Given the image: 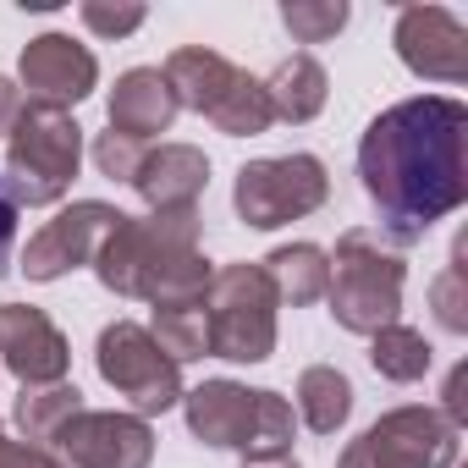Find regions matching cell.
Segmentation results:
<instances>
[{
	"instance_id": "cell-28",
	"label": "cell",
	"mask_w": 468,
	"mask_h": 468,
	"mask_svg": "<svg viewBox=\"0 0 468 468\" xmlns=\"http://www.w3.org/2000/svg\"><path fill=\"white\" fill-rule=\"evenodd\" d=\"M0 468H67L50 446H28V441H6L0 430Z\"/></svg>"
},
{
	"instance_id": "cell-11",
	"label": "cell",
	"mask_w": 468,
	"mask_h": 468,
	"mask_svg": "<svg viewBox=\"0 0 468 468\" xmlns=\"http://www.w3.org/2000/svg\"><path fill=\"white\" fill-rule=\"evenodd\" d=\"M116 220H122V209L105 204V198H78V204H67L56 220H45L34 238H28L23 276H28V282H61V276L94 265V254H100V243L111 238Z\"/></svg>"
},
{
	"instance_id": "cell-24",
	"label": "cell",
	"mask_w": 468,
	"mask_h": 468,
	"mask_svg": "<svg viewBox=\"0 0 468 468\" xmlns=\"http://www.w3.org/2000/svg\"><path fill=\"white\" fill-rule=\"evenodd\" d=\"M353 6L347 0H282V28L298 39V45H325L347 28Z\"/></svg>"
},
{
	"instance_id": "cell-16",
	"label": "cell",
	"mask_w": 468,
	"mask_h": 468,
	"mask_svg": "<svg viewBox=\"0 0 468 468\" xmlns=\"http://www.w3.org/2000/svg\"><path fill=\"white\" fill-rule=\"evenodd\" d=\"M138 198L149 204V215H171V209H198L204 187H209V154L193 144H160L144 154L138 176H133Z\"/></svg>"
},
{
	"instance_id": "cell-10",
	"label": "cell",
	"mask_w": 468,
	"mask_h": 468,
	"mask_svg": "<svg viewBox=\"0 0 468 468\" xmlns=\"http://www.w3.org/2000/svg\"><path fill=\"white\" fill-rule=\"evenodd\" d=\"M452 463H457V424H446L435 408H391L336 457V468H452Z\"/></svg>"
},
{
	"instance_id": "cell-6",
	"label": "cell",
	"mask_w": 468,
	"mask_h": 468,
	"mask_svg": "<svg viewBox=\"0 0 468 468\" xmlns=\"http://www.w3.org/2000/svg\"><path fill=\"white\" fill-rule=\"evenodd\" d=\"M165 83L176 94L182 111H198L215 133L226 138H260L276 127L271 116V100H265V83L249 78L243 67H231L226 56L204 50V45H182L165 56Z\"/></svg>"
},
{
	"instance_id": "cell-3",
	"label": "cell",
	"mask_w": 468,
	"mask_h": 468,
	"mask_svg": "<svg viewBox=\"0 0 468 468\" xmlns=\"http://www.w3.org/2000/svg\"><path fill=\"white\" fill-rule=\"evenodd\" d=\"M187 435L215 452H243V457H292L298 413L282 391H249L238 380H204L182 391Z\"/></svg>"
},
{
	"instance_id": "cell-23",
	"label": "cell",
	"mask_w": 468,
	"mask_h": 468,
	"mask_svg": "<svg viewBox=\"0 0 468 468\" xmlns=\"http://www.w3.org/2000/svg\"><path fill=\"white\" fill-rule=\"evenodd\" d=\"M369 364H375V375H386V380H397V386H413V380L430 375L435 347L424 342V331H413V325L397 320V325H386V331L369 336Z\"/></svg>"
},
{
	"instance_id": "cell-26",
	"label": "cell",
	"mask_w": 468,
	"mask_h": 468,
	"mask_svg": "<svg viewBox=\"0 0 468 468\" xmlns=\"http://www.w3.org/2000/svg\"><path fill=\"white\" fill-rule=\"evenodd\" d=\"M144 144L138 138H122V133H100L94 138V165H100V176H111V182H133L138 176V165H144Z\"/></svg>"
},
{
	"instance_id": "cell-20",
	"label": "cell",
	"mask_w": 468,
	"mask_h": 468,
	"mask_svg": "<svg viewBox=\"0 0 468 468\" xmlns=\"http://www.w3.org/2000/svg\"><path fill=\"white\" fill-rule=\"evenodd\" d=\"M78 413H83V391H78L72 380L23 386V391H17V408H12V419H17V430H23L28 446H50V441L67 430V419H78Z\"/></svg>"
},
{
	"instance_id": "cell-12",
	"label": "cell",
	"mask_w": 468,
	"mask_h": 468,
	"mask_svg": "<svg viewBox=\"0 0 468 468\" xmlns=\"http://www.w3.org/2000/svg\"><path fill=\"white\" fill-rule=\"evenodd\" d=\"M67 468H149L154 463V430L138 413H100L83 408L78 419H67V430L50 441Z\"/></svg>"
},
{
	"instance_id": "cell-29",
	"label": "cell",
	"mask_w": 468,
	"mask_h": 468,
	"mask_svg": "<svg viewBox=\"0 0 468 468\" xmlns=\"http://www.w3.org/2000/svg\"><path fill=\"white\" fill-rule=\"evenodd\" d=\"M17 204H12V193H6V182H0V276L12 271V243H17Z\"/></svg>"
},
{
	"instance_id": "cell-2",
	"label": "cell",
	"mask_w": 468,
	"mask_h": 468,
	"mask_svg": "<svg viewBox=\"0 0 468 468\" xmlns=\"http://www.w3.org/2000/svg\"><path fill=\"white\" fill-rule=\"evenodd\" d=\"M198 209H171V215H122L111 238L94 254V276L116 298H144L149 309L160 303H204L215 265L198 254Z\"/></svg>"
},
{
	"instance_id": "cell-8",
	"label": "cell",
	"mask_w": 468,
	"mask_h": 468,
	"mask_svg": "<svg viewBox=\"0 0 468 468\" xmlns=\"http://www.w3.org/2000/svg\"><path fill=\"white\" fill-rule=\"evenodd\" d=\"M331 198V171L320 154H271V160H249L231 182V209L254 231H276L287 220L314 215Z\"/></svg>"
},
{
	"instance_id": "cell-27",
	"label": "cell",
	"mask_w": 468,
	"mask_h": 468,
	"mask_svg": "<svg viewBox=\"0 0 468 468\" xmlns=\"http://www.w3.org/2000/svg\"><path fill=\"white\" fill-rule=\"evenodd\" d=\"M78 17H83V28L100 34V39H127V34L144 28L149 12H144V6H105V0H83Z\"/></svg>"
},
{
	"instance_id": "cell-13",
	"label": "cell",
	"mask_w": 468,
	"mask_h": 468,
	"mask_svg": "<svg viewBox=\"0 0 468 468\" xmlns=\"http://www.w3.org/2000/svg\"><path fill=\"white\" fill-rule=\"evenodd\" d=\"M391 45H397V61L424 83H463L468 78V28L446 6H402Z\"/></svg>"
},
{
	"instance_id": "cell-5",
	"label": "cell",
	"mask_w": 468,
	"mask_h": 468,
	"mask_svg": "<svg viewBox=\"0 0 468 468\" xmlns=\"http://www.w3.org/2000/svg\"><path fill=\"white\" fill-rule=\"evenodd\" d=\"M331 260V282H325V303H331V320L353 336H375L386 325H397L402 314V282H408V265L397 249H380L375 231L353 226L336 238V254Z\"/></svg>"
},
{
	"instance_id": "cell-30",
	"label": "cell",
	"mask_w": 468,
	"mask_h": 468,
	"mask_svg": "<svg viewBox=\"0 0 468 468\" xmlns=\"http://www.w3.org/2000/svg\"><path fill=\"white\" fill-rule=\"evenodd\" d=\"M17 111H23V89L12 83V78H0V138L12 133V122H17Z\"/></svg>"
},
{
	"instance_id": "cell-15",
	"label": "cell",
	"mask_w": 468,
	"mask_h": 468,
	"mask_svg": "<svg viewBox=\"0 0 468 468\" xmlns=\"http://www.w3.org/2000/svg\"><path fill=\"white\" fill-rule=\"evenodd\" d=\"M0 364L23 386H50V380H67L72 347H67V336L56 331V320L45 309L0 303Z\"/></svg>"
},
{
	"instance_id": "cell-22",
	"label": "cell",
	"mask_w": 468,
	"mask_h": 468,
	"mask_svg": "<svg viewBox=\"0 0 468 468\" xmlns=\"http://www.w3.org/2000/svg\"><path fill=\"white\" fill-rule=\"evenodd\" d=\"M144 331L154 336V347L176 369L193 364V358H209V314H204V303H160Z\"/></svg>"
},
{
	"instance_id": "cell-17",
	"label": "cell",
	"mask_w": 468,
	"mask_h": 468,
	"mask_svg": "<svg viewBox=\"0 0 468 468\" xmlns=\"http://www.w3.org/2000/svg\"><path fill=\"white\" fill-rule=\"evenodd\" d=\"M105 111H111V133L149 144L154 133H171V122H176L182 105H176V94H171V83H165L160 67H133V72L116 78Z\"/></svg>"
},
{
	"instance_id": "cell-18",
	"label": "cell",
	"mask_w": 468,
	"mask_h": 468,
	"mask_svg": "<svg viewBox=\"0 0 468 468\" xmlns=\"http://www.w3.org/2000/svg\"><path fill=\"white\" fill-rule=\"evenodd\" d=\"M265 100H271V116H276V122L303 127V122H314V116L325 111L331 78H325V67H320L309 50H298V56H287V61L265 78Z\"/></svg>"
},
{
	"instance_id": "cell-14",
	"label": "cell",
	"mask_w": 468,
	"mask_h": 468,
	"mask_svg": "<svg viewBox=\"0 0 468 468\" xmlns=\"http://www.w3.org/2000/svg\"><path fill=\"white\" fill-rule=\"evenodd\" d=\"M17 83H23L39 105L67 111V105H78V100L94 94L100 61H94V50H83L72 34H39V39H28L23 56H17Z\"/></svg>"
},
{
	"instance_id": "cell-7",
	"label": "cell",
	"mask_w": 468,
	"mask_h": 468,
	"mask_svg": "<svg viewBox=\"0 0 468 468\" xmlns=\"http://www.w3.org/2000/svg\"><path fill=\"white\" fill-rule=\"evenodd\" d=\"M276 287L265 265H226L209 276L204 314H209V358L226 364H265L276 353Z\"/></svg>"
},
{
	"instance_id": "cell-25",
	"label": "cell",
	"mask_w": 468,
	"mask_h": 468,
	"mask_svg": "<svg viewBox=\"0 0 468 468\" xmlns=\"http://www.w3.org/2000/svg\"><path fill=\"white\" fill-rule=\"evenodd\" d=\"M463 254H468V243L457 238V249H452V265L435 276V287H430V303H435V320L452 331V336H463L468 331V282H463Z\"/></svg>"
},
{
	"instance_id": "cell-1",
	"label": "cell",
	"mask_w": 468,
	"mask_h": 468,
	"mask_svg": "<svg viewBox=\"0 0 468 468\" xmlns=\"http://www.w3.org/2000/svg\"><path fill=\"white\" fill-rule=\"evenodd\" d=\"M358 182L397 249L468 204V105L452 94H413L386 105L358 138Z\"/></svg>"
},
{
	"instance_id": "cell-21",
	"label": "cell",
	"mask_w": 468,
	"mask_h": 468,
	"mask_svg": "<svg viewBox=\"0 0 468 468\" xmlns=\"http://www.w3.org/2000/svg\"><path fill=\"white\" fill-rule=\"evenodd\" d=\"M298 419L314 435H336L353 419V380L336 364H309L298 375Z\"/></svg>"
},
{
	"instance_id": "cell-9",
	"label": "cell",
	"mask_w": 468,
	"mask_h": 468,
	"mask_svg": "<svg viewBox=\"0 0 468 468\" xmlns=\"http://www.w3.org/2000/svg\"><path fill=\"white\" fill-rule=\"evenodd\" d=\"M94 369L100 380L133 402L138 419L149 413H165L182 402V369L154 347V336L138 325V320H111L94 342Z\"/></svg>"
},
{
	"instance_id": "cell-19",
	"label": "cell",
	"mask_w": 468,
	"mask_h": 468,
	"mask_svg": "<svg viewBox=\"0 0 468 468\" xmlns=\"http://www.w3.org/2000/svg\"><path fill=\"white\" fill-rule=\"evenodd\" d=\"M260 265H265V276H271V287H276V298H282V303L309 309V303H320V298H325L331 260H325V249H320V243H282V249H271Z\"/></svg>"
},
{
	"instance_id": "cell-4",
	"label": "cell",
	"mask_w": 468,
	"mask_h": 468,
	"mask_svg": "<svg viewBox=\"0 0 468 468\" xmlns=\"http://www.w3.org/2000/svg\"><path fill=\"white\" fill-rule=\"evenodd\" d=\"M78 165H83V127L72 122V111L23 100V111L6 133V176H0L12 204L17 209L61 204L78 182Z\"/></svg>"
},
{
	"instance_id": "cell-31",
	"label": "cell",
	"mask_w": 468,
	"mask_h": 468,
	"mask_svg": "<svg viewBox=\"0 0 468 468\" xmlns=\"http://www.w3.org/2000/svg\"><path fill=\"white\" fill-rule=\"evenodd\" d=\"M243 468H298V457H243Z\"/></svg>"
}]
</instances>
